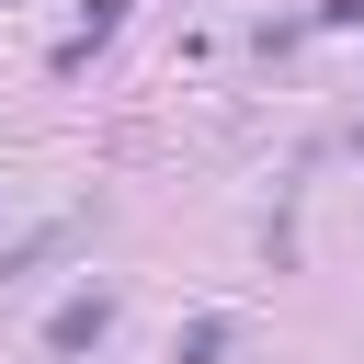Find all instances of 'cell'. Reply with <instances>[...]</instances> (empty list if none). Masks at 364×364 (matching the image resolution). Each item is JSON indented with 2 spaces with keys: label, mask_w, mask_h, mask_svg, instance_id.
Masks as SVG:
<instances>
[{
  "label": "cell",
  "mask_w": 364,
  "mask_h": 364,
  "mask_svg": "<svg viewBox=\"0 0 364 364\" xmlns=\"http://www.w3.org/2000/svg\"><path fill=\"white\" fill-rule=\"evenodd\" d=\"M114 23H125V0H91V23H80V34H68V46H57V68H91V46H102V34H114Z\"/></svg>",
  "instance_id": "3"
},
{
  "label": "cell",
  "mask_w": 364,
  "mask_h": 364,
  "mask_svg": "<svg viewBox=\"0 0 364 364\" xmlns=\"http://www.w3.org/2000/svg\"><path fill=\"white\" fill-rule=\"evenodd\" d=\"M102 330H114V296H102V284H91V296H68V307H57V318H46V353H91V341H102Z\"/></svg>",
  "instance_id": "1"
},
{
  "label": "cell",
  "mask_w": 364,
  "mask_h": 364,
  "mask_svg": "<svg viewBox=\"0 0 364 364\" xmlns=\"http://www.w3.org/2000/svg\"><path fill=\"white\" fill-rule=\"evenodd\" d=\"M228 341H239V318H193V330L171 341V364H228Z\"/></svg>",
  "instance_id": "2"
}]
</instances>
